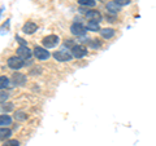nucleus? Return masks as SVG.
<instances>
[{
	"mask_svg": "<svg viewBox=\"0 0 156 146\" xmlns=\"http://www.w3.org/2000/svg\"><path fill=\"white\" fill-rule=\"evenodd\" d=\"M7 65H8V67L9 69H12V70H20V69H22L23 67V60L22 58H20L18 56L16 57V56H13V57H9L8 58V61H7Z\"/></svg>",
	"mask_w": 156,
	"mask_h": 146,
	"instance_id": "nucleus-1",
	"label": "nucleus"
},
{
	"mask_svg": "<svg viewBox=\"0 0 156 146\" xmlns=\"http://www.w3.org/2000/svg\"><path fill=\"white\" fill-rule=\"evenodd\" d=\"M58 43H60V39H58L57 35H48L46 38H43V40H42L43 47L47 48V49H50V48H55Z\"/></svg>",
	"mask_w": 156,
	"mask_h": 146,
	"instance_id": "nucleus-2",
	"label": "nucleus"
},
{
	"mask_svg": "<svg viewBox=\"0 0 156 146\" xmlns=\"http://www.w3.org/2000/svg\"><path fill=\"white\" fill-rule=\"evenodd\" d=\"M70 32L73 34V35H76V36H83L86 35V32H87V27H85L82 23H73V25L70 26Z\"/></svg>",
	"mask_w": 156,
	"mask_h": 146,
	"instance_id": "nucleus-3",
	"label": "nucleus"
},
{
	"mask_svg": "<svg viewBox=\"0 0 156 146\" xmlns=\"http://www.w3.org/2000/svg\"><path fill=\"white\" fill-rule=\"evenodd\" d=\"M72 56L73 57H76V58H82V57H85L87 55V48L85 45H81V44H74V47L72 48Z\"/></svg>",
	"mask_w": 156,
	"mask_h": 146,
	"instance_id": "nucleus-4",
	"label": "nucleus"
},
{
	"mask_svg": "<svg viewBox=\"0 0 156 146\" xmlns=\"http://www.w3.org/2000/svg\"><path fill=\"white\" fill-rule=\"evenodd\" d=\"M53 58L55 60H57L58 62H68V61H70L73 56H72V53L69 52H65V51H57L53 53Z\"/></svg>",
	"mask_w": 156,
	"mask_h": 146,
	"instance_id": "nucleus-5",
	"label": "nucleus"
},
{
	"mask_svg": "<svg viewBox=\"0 0 156 146\" xmlns=\"http://www.w3.org/2000/svg\"><path fill=\"white\" fill-rule=\"evenodd\" d=\"M34 56H35L38 60H48L50 58V52L47 51V48H42V47H35L34 49Z\"/></svg>",
	"mask_w": 156,
	"mask_h": 146,
	"instance_id": "nucleus-6",
	"label": "nucleus"
},
{
	"mask_svg": "<svg viewBox=\"0 0 156 146\" xmlns=\"http://www.w3.org/2000/svg\"><path fill=\"white\" fill-rule=\"evenodd\" d=\"M12 81H13V84L17 85V87L25 85V83H26V75L21 74V72H13V75H12Z\"/></svg>",
	"mask_w": 156,
	"mask_h": 146,
	"instance_id": "nucleus-7",
	"label": "nucleus"
},
{
	"mask_svg": "<svg viewBox=\"0 0 156 146\" xmlns=\"http://www.w3.org/2000/svg\"><path fill=\"white\" fill-rule=\"evenodd\" d=\"M31 55H33L31 51L29 49V48H27L26 45H21V47H20L18 49H17V56H18L20 58H22L23 61L27 60V58H30V57H31Z\"/></svg>",
	"mask_w": 156,
	"mask_h": 146,
	"instance_id": "nucleus-8",
	"label": "nucleus"
},
{
	"mask_svg": "<svg viewBox=\"0 0 156 146\" xmlns=\"http://www.w3.org/2000/svg\"><path fill=\"white\" fill-rule=\"evenodd\" d=\"M37 28H38V25L35 22H33V21H27L25 25H23V27H22V31L25 32V34H27V35H30V34H34L37 31Z\"/></svg>",
	"mask_w": 156,
	"mask_h": 146,
	"instance_id": "nucleus-9",
	"label": "nucleus"
},
{
	"mask_svg": "<svg viewBox=\"0 0 156 146\" xmlns=\"http://www.w3.org/2000/svg\"><path fill=\"white\" fill-rule=\"evenodd\" d=\"M85 17L89 19V21H96V22L101 21V14L98 11H89L85 14Z\"/></svg>",
	"mask_w": 156,
	"mask_h": 146,
	"instance_id": "nucleus-10",
	"label": "nucleus"
},
{
	"mask_svg": "<svg viewBox=\"0 0 156 146\" xmlns=\"http://www.w3.org/2000/svg\"><path fill=\"white\" fill-rule=\"evenodd\" d=\"M12 124V118L7 114L0 115V127H8Z\"/></svg>",
	"mask_w": 156,
	"mask_h": 146,
	"instance_id": "nucleus-11",
	"label": "nucleus"
},
{
	"mask_svg": "<svg viewBox=\"0 0 156 146\" xmlns=\"http://www.w3.org/2000/svg\"><path fill=\"white\" fill-rule=\"evenodd\" d=\"M116 31L113 30V28H103V30H100V35L103 36L104 39H111L115 36Z\"/></svg>",
	"mask_w": 156,
	"mask_h": 146,
	"instance_id": "nucleus-12",
	"label": "nucleus"
},
{
	"mask_svg": "<svg viewBox=\"0 0 156 146\" xmlns=\"http://www.w3.org/2000/svg\"><path fill=\"white\" fill-rule=\"evenodd\" d=\"M12 136V131L5 127H0V140H5L9 138Z\"/></svg>",
	"mask_w": 156,
	"mask_h": 146,
	"instance_id": "nucleus-13",
	"label": "nucleus"
},
{
	"mask_svg": "<svg viewBox=\"0 0 156 146\" xmlns=\"http://www.w3.org/2000/svg\"><path fill=\"white\" fill-rule=\"evenodd\" d=\"M120 5H117V4L113 2V0H112V2H109L108 4H107V9H108V12L109 13H113V14H116L117 12L120 11Z\"/></svg>",
	"mask_w": 156,
	"mask_h": 146,
	"instance_id": "nucleus-14",
	"label": "nucleus"
},
{
	"mask_svg": "<svg viewBox=\"0 0 156 146\" xmlns=\"http://www.w3.org/2000/svg\"><path fill=\"white\" fill-rule=\"evenodd\" d=\"M87 30L89 31H100V26H99V22L96 21H89L87 23Z\"/></svg>",
	"mask_w": 156,
	"mask_h": 146,
	"instance_id": "nucleus-15",
	"label": "nucleus"
},
{
	"mask_svg": "<svg viewBox=\"0 0 156 146\" xmlns=\"http://www.w3.org/2000/svg\"><path fill=\"white\" fill-rule=\"evenodd\" d=\"M78 4L82 7H89V8H92L96 5V2L95 0H78Z\"/></svg>",
	"mask_w": 156,
	"mask_h": 146,
	"instance_id": "nucleus-16",
	"label": "nucleus"
},
{
	"mask_svg": "<svg viewBox=\"0 0 156 146\" xmlns=\"http://www.w3.org/2000/svg\"><path fill=\"white\" fill-rule=\"evenodd\" d=\"M11 85L9 84V79L7 76H0V89H5Z\"/></svg>",
	"mask_w": 156,
	"mask_h": 146,
	"instance_id": "nucleus-17",
	"label": "nucleus"
},
{
	"mask_svg": "<svg viewBox=\"0 0 156 146\" xmlns=\"http://www.w3.org/2000/svg\"><path fill=\"white\" fill-rule=\"evenodd\" d=\"M2 146H20V142L17 140H7Z\"/></svg>",
	"mask_w": 156,
	"mask_h": 146,
	"instance_id": "nucleus-18",
	"label": "nucleus"
},
{
	"mask_svg": "<svg viewBox=\"0 0 156 146\" xmlns=\"http://www.w3.org/2000/svg\"><path fill=\"white\" fill-rule=\"evenodd\" d=\"M9 98V93L7 92H0V104H5V101Z\"/></svg>",
	"mask_w": 156,
	"mask_h": 146,
	"instance_id": "nucleus-19",
	"label": "nucleus"
},
{
	"mask_svg": "<svg viewBox=\"0 0 156 146\" xmlns=\"http://www.w3.org/2000/svg\"><path fill=\"white\" fill-rule=\"evenodd\" d=\"M14 118L17 120H25L26 119V114L23 113V111H17L16 114H14Z\"/></svg>",
	"mask_w": 156,
	"mask_h": 146,
	"instance_id": "nucleus-20",
	"label": "nucleus"
},
{
	"mask_svg": "<svg viewBox=\"0 0 156 146\" xmlns=\"http://www.w3.org/2000/svg\"><path fill=\"white\" fill-rule=\"evenodd\" d=\"M113 2L120 7H124V5H129L130 4V0H113Z\"/></svg>",
	"mask_w": 156,
	"mask_h": 146,
	"instance_id": "nucleus-21",
	"label": "nucleus"
},
{
	"mask_svg": "<svg viewBox=\"0 0 156 146\" xmlns=\"http://www.w3.org/2000/svg\"><path fill=\"white\" fill-rule=\"evenodd\" d=\"M12 109H13V105L11 104V102H8L7 105H4V106H3V110L5 111V113H7V111H9V110H12Z\"/></svg>",
	"mask_w": 156,
	"mask_h": 146,
	"instance_id": "nucleus-22",
	"label": "nucleus"
},
{
	"mask_svg": "<svg viewBox=\"0 0 156 146\" xmlns=\"http://www.w3.org/2000/svg\"><path fill=\"white\" fill-rule=\"evenodd\" d=\"M90 45H91L92 48H98V47H100V43L98 41V40H94V41L90 43Z\"/></svg>",
	"mask_w": 156,
	"mask_h": 146,
	"instance_id": "nucleus-23",
	"label": "nucleus"
},
{
	"mask_svg": "<svg viewBox=\"0 0 156 146\" xmlns=\"http://www.w3.org/2000/svg\"><path fill=\"white\" fill-rule=\"evenodd\" d=\"M16 39L18 40V43H20V44H21V45H26V41L23 40V39H21L20 36H16Z\"/></svg>",
	"mask_w": 156,
	"mask_h": 146,
	"instance_id": "nucleus-24",
	"label": "nucleus"
},
{
	"mask_svg": "<svg viewBox=\"0 0 156 146\" xmlns=\"http://www.w3.org/2000/svg\"><path fill=\"white\" fill-rule=\"evenodd\" d=\"M2 11H3V9H2ZM2 11H0V14H2Z\"/></svg>",
	"mask_w": 156,
	"mask_h": 146,
	"instance_id": "nucleus-25",
	"label": "nucleus"
}]
</instances>
